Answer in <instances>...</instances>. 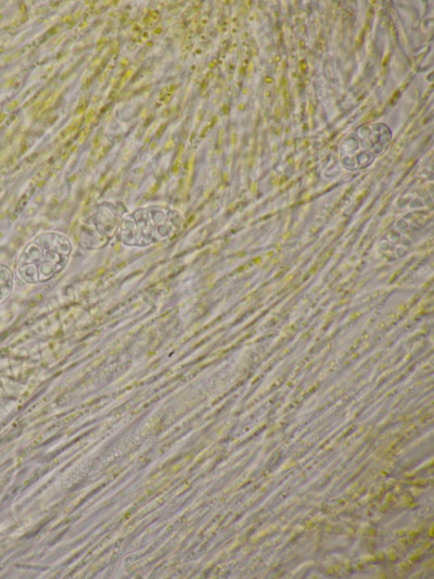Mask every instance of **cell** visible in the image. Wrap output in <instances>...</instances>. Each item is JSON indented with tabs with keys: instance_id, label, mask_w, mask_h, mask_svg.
<instances>
[{
	"instance_id": "obj_3",
	"label": "cell",
	"mask_w": 434,
	"mask_h": 579,
	"mask_svg": "<svg viewBox=\"0 0 434 579\" xmlns=\"http://www.w3.org/2000/svg\"><path fill=\"white\" fill-rule=\"evenodd\" d=\"M126 213L122 202L103 201L93 205L79 225L80 246L87 250L106 247L117 235Z\"/></svg>"
},
{
	"instance_id": "obj_1",
	"label": "cell",
	"mask_w": 434,
	"mask_h": 579,
	"mask_svg": "<svg viewBox=\"0 0 434 579\" xmlns=\"http://www.w3.org/2000/svg\"><path fill=\"white\" fill-rule=\"evenodd\" d=\"M73 246L59 231H43L28 241L16 260L18 277L29 285L43 284L65 269Z\"/></svg>"
},
{
	"instance_id": "obj_2",
	"label": "cell",
	"mask_w": 434,
	"mask_h": 579,
	"mask_svg": "<svg viewBox=\"0 0 434 579\" xmlns=\"http://www.w3.org/2000/svg\"><path fill=\"white\" fill-rule=\"evenodd\" d=\"M181 224L180 213L166 204H149L127 212L117 232L126 247L146 248L176 235Z\"/></svg>"
},
{
	"instance_id": "obj_4",
	"label": "cell",
	"mask_w": 434,
	"mask_h": 579,
	"mask_svg": "<svg viewBox=\"0 0 434 579\" xmlns=\"http://www.w3.org/2000/svg\"><path fill=\"white\" fill-rule=\"evenodd\" d=\"M14 286V274L12 269L0 263V305L3 304L12 293Z\"/></svg>"
}]
</instances>
